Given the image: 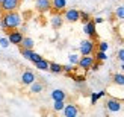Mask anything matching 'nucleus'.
<instances>
[{"label": "nucleus", "mask_w": 124, "mask_h": 117, "mask_svg": "<svg viewBox=\"0 0 124 117\" xmlns=\"http://www.w3.org/2000/svg\"><path fill=\"white\" fill-rule=\"evenodd\" d=\"M9 44H11V43H9L8 38H0V46H2V47H8Z\"/></svg>", "instance_id": "bb28decb"}, {"label": "nucleus", "mask_w": 124, "mask_h": 117, "mask_svg": "<svg viewBox=\"0 0 124 117\" xmlns=\"http://www.w3.org/2000/svg\"><path fill=\"white\" fill-rule=\"evenodd\" d=\"M21 82L24 84V85H32L33 82H35V75L30 70H26L21 75Z\"/></svg>", "instance_id": "9b49d317"}, {"label": "nucleus", "mask_w": 124, "mask_h": 117, "mask_svg": "<svg viewBox=\"0 0 124 117\" xmlns=\"http://www.w3.org/2000/svg\"><path fill=\"white\" fill-rule=\"evenodd\" d=\"M68 58H70V63L71 64H77L79 63V55H76V53H73V55H70V56H68Z\"/></svg>", "instance_id": "a878e982"}, {"label": "nucleus", "mask_w": 124, "mask_h": 117, "mask_svg": "<svg viewBox=\"0 0 124 117\" xmlns=\"http://www.w3.org/2000/svg\"><path fill=\"white\" fill-rule=\"evenodd\" d=\"M67 6V0H53L52 2V8H54L56 11H62Z\"/></svg>", "instance_id": "f3484780"}, {"label": "nucleus", "mask_w": 124, "mask_h": 117, "mask_svg": "<svg viewBox=\"0 0 124 117\" xmlns=\"http://www.w3.org/2000/svg\"><path fill=\"white\" fill-rule=\"evenodd\" d=\"M20 46H21V49H30V50H32L33 46H35V41H33L32 38H27V36H24Z\"/></svg>", "instance_id": "2eb2a0df"}, {"label": "nucleus", "mask_w": 124, "mask_h": 117, "mask_svg": "<svg viewBox=\"0 0 124 117\" xmlns=\"http://www.w3.org/2000/svg\"><path fill=\"white\" fill-rule=\"evenodd\" d=\"M35 67H36L38 70L46 72V70H48V67H50V63H48L47 59H44V58H42L41 61H38V63H35Z\"/></svg>", "instance_id": "dca6fc26"}, {"label": "nucleus", "mask_w": 124, "mask_h": 117, "mask_svg": "<svg viewBox=\"0 0 124 117\" xmlns=\"http://www.w3.org/2000/svg\"><path fill=\"white\" fill-rule=\"evenodd\" d=\"M62 23H64V20H62V15L54 14V15L52 17V26H53V29H59V27L62 26Z\"/></svg>", "instance_id": "4468645a"}, {"label": "nucleus", "mask_w": 124, "mask_h": 117, "mask_svg": "<svg viewBox=\"0 0 124 117\" xmlns=\"http://www.w3.org/2000/svg\"><path fill=\"white\" fill-rule=\"evenodd\" d=\"M62 111H64L65 117H76L79 109H77V107L74 105V103H68V105H65V108L62 109Z\"/></svg>", "instance_id": "9d476101"}, {"label": "nucleus", "mask_w": 124, "mask_h": 117, "mask_svg": "<svg viewBox=\"0 0 124 117\" xmlns=\"http://www.w3.org/2000/svg\"><path fill=\"white\" fill-rule=\"evenodd\" d=\"M48 70H50L52 73H62L64 72V69H62V65L61 64H58V63H50V67H48Z\"/></svg>", "instance_id": "a211bd4d"}, {"label": "nucleus", "mask_w": 124, "mask_h": 117, "mask_svg": "<svg viewBox=\"0 0 124 117\" xmlns=\"http://www.w3.org/2000/svg\"><path fill=\"white\" fill-rule=\"evenodd\" d=\"M92 21H94L95 24H98V23H103L104 20H103V18H101V17H97V18H94V20H92Z\"/></svg>", "instance_id": "2f4dec72"}, {"label": "nucleus", "mask_w": 124, "mask_h": 117, "mask_svg": "<svg viewBox=\"0 0 124 117\" xmlns=\"http://www.w3.org/2000/svg\"><path fill=\"white\" fill-rule=\"evenodd\" d=\"M108 49H109V44L106 41H101L100 44H98V50H100V52H106Z\"/></svg>", "instance_id": "393cba45"}, {"label": "nucleus", "mask_w": 124, "mask_h": 117, "mask_svg": "<svg viewBox=\"0 0 124 117\" xmlns=\"http://www.w3.org/2000/svg\"><path fill=\"white\" fill-rule=\"evenodd\" d=\"M65 97H67V94H65L62 90H53V91H52V99H53L54 102H58V100H65Z\"/></svg>", "instance_id": "ddd939ff"}, {"label": "nucleus", "mask_w": 124, "mask_h": 117, "mask_svg": "<svg viewBox=\"0 0 124 117\" xmlns=\"http://www.w3.org/2000/svg\"><path fill=\"white\" fill-rule=\"evenodd\" d=\"M94 63H95V58L89 55V56H82V58H80L79 63H77V65L80 67V69H83V70H89Z\"/></svg>", "instance_id": "39448f33"}, {"label": "nucleus", "mask_w": 124, "mask_h": 117, "mask_svg": "<svg viewBox=\"0 0 124 117\" xmlns=\"http://www.w3.org/2000/svg\"><path fill=\"white\" fill-rule=\"evenodd\" d=\"M95 59L98 61V63H101V61H106V59H108L106 52H100V50H98V52L95 53Z\"/></svg>", "instance_id": "4be33fe9"}, {"label": "nucleus", "mask_w": 124, "mask_h": 117, "mask_svg": "<svg viewBox=\"0 0 124 117\" xmlns=\"http://www.w3.org/2000/svg\"><path fill=\"white\" fill-rule=\"evenodd\" d=\"M53 108H54V111H62V109L65 108V100H58V102H54Z\"/></svg>", "instance_id": "5701e85b"}, {"label": "nucleus", "mask_w": 124, "mask_h": 117, "mask_svg": "<svg viewBox=\"0 0 124 117\" xmlns=\"http://www.w3.org/2000/svg\"><path fill=\"white\" fill-rule=\"evenodd\" d=\"M104 94H106V91H104V90H101V91H98V97H103Z\"/></svg>", "instance_id": "473e14b6"}, {"label": "nucleus", "mask_w": 124, "mask_h": 117, "mask_svg": "<svg viewBox=\"0 0 124 117\" xmlns=\"http://www.w3.org/2000/svg\"><path fill=\"white\" fill-rule=\"evenodd\" d=\"M3 29H17L18 26L21 24V15L18 14L17 11H12V12H5V15L0 21Z\"/></svg>", "instance_id": "f257e3e1"}, {"label": "nucleus", "mask_w": 124, "mask_h": 117, "mask_svg": "<svg viewBox=\"0 0 124 117\" xmlns=\"http://www.w3.org/2000/svg\"><path fill=\"white\" fill-rule=\"evenodd\" d=\"M17 8H20V0H3L0 3V9L5 11V12L17 11Z\"/></svg>", "instance_id": "7ed1b4c3"}, {"label": "nucleus", "mask_w": 124, "mask_h": 117, "mask_svg": "<svg viewBox=\"0 0 124 117\" xmlns=\"http://www.w3.org/2000/svg\"><path fill=\"white\" fill-rule=\"evenodd\" d=\"M83 32H85L86 35H89L91 38H95V36H97V30H95V23L92 21V20H89L88 23H85V26H83Z\"/></svg>", "instance_id": "1a4fd4ad"}, {"label": "nucleus", "mask_w": 124, "mask_h": 117, "mask_svg": "<svg viewBox=\"0 0 124 117\" xmlns=\"http://www.w3.org/2000/svg\"><path fill=\"white\" fill-rule=\"evenodd\" d=\"M23 34L21 32H18V30H12V32H9V36H8V40L11 44H17V46H20L21 44V41H23Z\"/></svg>", "instance_id": "6e6552de"}, {"label": "nucleus", "mask_w": 124, "mask_h": 117, "mask_svg": "<svg viewBox=\"0 0 124 117\" xmlns=\"http://www.w3.org/2000/svg\"><path fill=\"white\" fill-rule=\"evenodd\" d=\"M30 91H32V93H41V91H42V84L35 81L32 85H30Z\"/></svg>", "instance_id": "aec40b11"}, {"label": "nucleus", "mask_w": 124, "mask_h": 117, "mask_svg": "<svg viewBox=\"0 0 124 117\" xmlns=\"http://www.w3.org/2000/svg\"><path fill=\"white\" fill-rule=\"evenodd\" d=\"M80 21H82V23H88L89 21V14H88V12H80Z\"/></svg>", "instance_id": "b1692460"}, {"label": "nucleus", "mask_w": 124, "mask_h": 117, "mask_svg": "<svg viewBox=\"0 0 124 117\" xmlns=\"http://www.w3.org/2000/svg\"><path fill=\"white\" fill-rule=\"evenodd\" d=\"M62 69H64V72H67V73H70V72L73 70V65H62Z\"/></svg>", "instance_id": "7c9ffc66"}, {"label": "nucleus", "mask_w": 124, "mask_h": 117, "mask_svg": "<svg viewBox=\"0 0 124 117\" xmlns=\"http://www.w3.org/2000/svg\"><path fill=\"white\" fill-rule=\"evenodd\" d=\"M116 56H118V59L121 61V63H124V49H120L118 53H116Z\"/></svg>", "instance_id": "cd10ccee"}, {"label": "nucleus", "mask_w": 124, "mask_h": 117, "mask_svg": "<svg viewBox=\"0 0 124 117\" xmlns=\"http://www.w3.org/2000/svg\"><path fill=\"white\" fill-rule=\"evenodd\" d=\"M115 15H116V18H120V20H124V5L118 6V8L115 9Z\"/></svg>", "instance_id": "412c9836"}, {"label": "nucleus", "mask_w": 124, "mask_h": 117, "mask_svg": "<svg viewBox=\"0 0 124 117\" xmlns=\"http://www.w3.org/2000/svg\"><path fill=\"white\" fill-rule=\"evenodd\" d=\"M112 79H114V82H115L116 85H121V87H124V75H123V73H115V75L112 76Z\"/></svg>", "instance_id": "6ab92c4d"}, {"label": "nucleus", "mask_w": 124, "mask_h": 117, "mask_svg": "<svg viewBox=\"0 0 124 117\" xmlns=\"http://www.w3.org/2000/svg\"><path fill=\"white\" fill-rule=\"evenodd\" d=\"M98 99H100V97H98V93H92L91 94V103H95Z\"/></svg>", "instance_id": "c85d7f7f"}, {"label": "nucleus", "mask_w": 124, "mask_h": 117, "mask_svg": "<svg viewBox=\"0 0 124 117\" xmlns=\"http://www.w3.org/2000/svg\"><path fill=\"white\" fill-rule=\"evenodd\" d=\"M35 8L39 12H47L52 9V0H35Z\"/></svg>", "instance_id": "0eeeda50"}, {"label": "nucleus", "mask_w": 124, "mask_h": 117, "mask_svg": "<svg viewBox=\"0 0 124 117\" xmlns=\"http://www.w3.org/2000/svg\"><path fill=\"white\" fill-rule=\"evenodd\" d=\"M94 47H95V44H94L92 40H83L80 43V53H82V56H89V55H92Z\"/></svg>", "instance_id": "f03ea898"}, {"label": "nucleus", "mask_w": 124, "mask_h": 117, "mask_svg": "<svg viewBox=\"0 0 124 117\" xmlns=\"http://www.w3.org/2000/svg\"><path fill=\"white\" fill-rule=\"evenodd\" d=\"M21 55H23V56L26 58V59L32 61L33 64L42 59V56H41V55H38V53H36V52H33V50H30V49H21Z\"/></svg>", "instance_id": "20e7f679"}, {"label": "nucleus", "mask_w": 124, "mask_h": 117, "mask_svg": "<svg viewBox=\"0 0 124 117\" xmlns=\"http://www.w3.org/2000/svg\"><path fill=\"white\" fill-rule=\"evenodd\" d=\"M106 107H108V109H109L110 113H118L120 109H121V103H120V100L109 99V100L106 102Z\"/></svg>", "instance_id": "f8f14e48"}, {"label": "nucleus", "mask_w": 124, "mask_h": 117, "mask_svg": "<svg viewBox=\"0 0 124 117\" xmlns=\"http://www.w3.org/2000/svg\"><path fill=\"white\" fill-rule=\"evenodd\" d=\"M121 70L124 72V63H121Z\"/></svg>", "instance_id": "72a5a7b5"}, {"label": "nucleus", "mask_w": 124, "mask_h": 117, "mask_svg": "<svg viewBox=\"0 0 124 117\" xmlns=\"http://www.w3.org/2000/svg\"><path fill=\"white\" fill-rule=\"evenodd\" d=\"M98 69H100V63H94L92 67H91V70H94V72H97Z\"/></svg>", "instance_id": "c756f323"}, {"label": "nucleus", "mask_w": 124, "mask_h": 117, "mask_svg": "<svg viewBox=\"0 0 124 117\" xmlns=\"http://www.w3.org/2000/svg\"><path fill=\"white\" fill-rule=\"evenodd\" d=\"M76 117H77V116H76Z\"/></svg>", "instance_id": "c9c22d12"}, {"label": "nucleus", "mask_w": 124, "mask_h": 117, "mask_svg": "<svg viewBox=\"0 0 124 117\" xmlns=\"http://www.w3.org/2000/svg\"><path fill=\"white\" fill-rule=\"evenodd\" d=\"M2 2H3V0H0V3H2Z\"/></svg>", "instance_id": "f704fd0d"}, {"label": "nucleus", "mask_w": 124, "mask_h": 117, "mask_svg": "<svg viewBox=\"0 0 124 117\" xmlns=\"http://www.w3.org/2000/svg\"><path fill=\"white\" fill-rule=\"evenodd\" d=\"M64 18L67 21H70V23L80 21V11H77V9H68V11H65Z\"/></svg>", "instance_id": "423d86ee"}]
</instances>
